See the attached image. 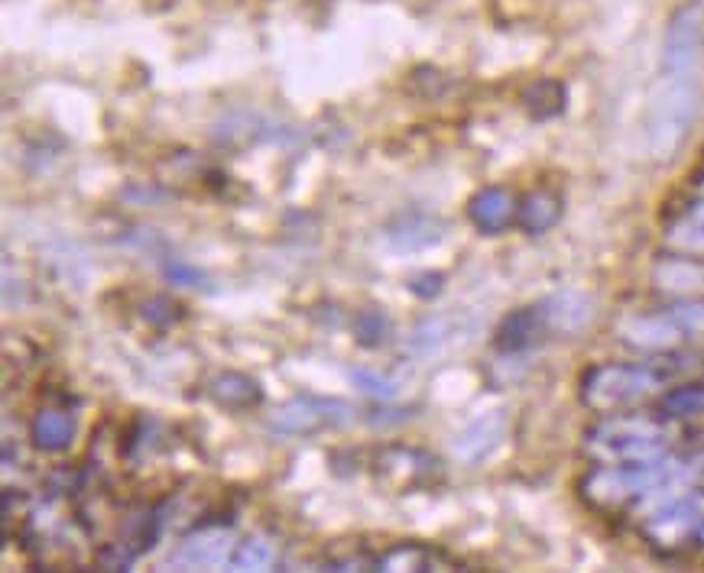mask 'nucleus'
Segmentation results:
<instances>
[{
	"instance_id": "f257e3e1",
	"label": "nucleus",
	"mask_w": 704,
	"mask_h": 573,
	"mask_svg": "<svg viewBox=\"0 0 704 573\" xmlns=\"http://www.w3.org/2000/svg\"><path fill=\"white\" fill-rule=\"evenodd\" d=\"M354 418V408L342 399H296L283 405L273 418L270 428L286 431V434H308V431L325 428V425H348Z\"/></svg>"
},
{
	"instance_id": "f03ea898",
	"label": "nucleus",
	"mask_w": 704,
	"mask_h": 573,
	"mask_svg": "<svg viewBox=\"0 0 704 573\" xmlns=\"http://www.w3.org/2000/svg\"><path fill=\"white\" fill-rule=\"evenodd\" d=\"M228 551H231V534L221 528H204L179 544L172 564L176 567H218V564H224Z\"/></svg>"
},
{
	"instance_id": "7ed1b4c3",
	"label": "nucleus",
	"mask_w": 704,
	"mask_h": 573,
	"mask_svg": "<svg viewBox=\"0 0 704 573\" xmlns=\"http://www.w3.org/2000/svg\"><path fill=\"white\" fill-rule=\"evenodd\" d=\"M698 49V20L695 13H682L675 17V23L669 26V40H665V65L672 72H682Z\"/></svg>"
},
{
	"instance_id": "20e7f679",
	"label": "nucleus",
	"mask_w": 704,
	"mask_h": 573,
	"mask_svg": "<svg viewBox=\"0 0 704 573\" xmlns=\"http://www.w3.org/2000/svg\"><path fill=\"white\" fill-rule=\"evenodd\" d=\"M211 395L224 408H251V405H256L263 399L256 380L244 376V373H231V370L211 380Z\"/></svg>"
},
{
	"instance_id": "39448f33",
	"label": "nucleus",
	"mask_w": 704,
	"mask_h": 573,
	"mask_svg": "<svg viewBox=\"0 0 704 573\" xmlns=\"http://www.w3.org/2000/svg\"><path fill=\"white\" fill-rule=\"evenodd\" d=\"M30 437L43 450H65L75 437V422L65 412H40L30 425Z\"/></svg>"
},
{
	"instance_id": "423d86ee",
	"label": "nucleus",
	"mask_w": 704,
	"mask_h": 573,
	"mask_svg": "<svg viewBox=\"0 0 704 573\" xmlns=\"http://www.w3.org/2000/svg\"><path fill=\"white\" fill-rule=\"evenodd\" d=\"M419 457H422L419 450L393 447V450H387V454L377 460V474H383V477L390 479V482H397V486H412V479L422 477V474H425V467H429V464L416 467V460H419Z\"/></svg>"
},
{
	"instance_id": "0eeeda50",
	"label": "nucleus",
	"mask_w": 704,
	"mask_h": 573,
	"mask_svg": "<svg viewBox=\"0 0 704 573\" xmlns=\"http://www.w3.org/2000/svg\"><path fill=\"white\" fill-rule=\"evenodd\" d=\"M270 561H273V548H270V541L260 538V534L244 538L241 544H234V551H231V558H228L231 571H266Z\"/></svg>"
},
{
	"instance_id": "6e6552de",
	"label": "nucleus",
	"mask_w": 704,
	"mask_h": 573,
	"mask_svg": "<svg viewBox=\"0 0 704 573\" xmlns=\"http://www.w3.org/2000/svg\"><path fill=\"white\" fill-rule=\"evenodd\" d=\"M471 217H474L484 231H497L503 221L509 217V198L497 189L481 191V194L471 201Z\"/></svg>"
},
{
	"instance_id": "1a4fd4ad",
	"label": "nucleus",
	"mask_w": 704,
	"mask_h": 573,
	"mask_svg": "<svg viewBox=\"0 0 704 573\" xmlns=\"http://www.w3.org/2000/svg\"><path fill=\"white\" fill-rule=\"evenodd\" d=\"M429 551H422V548H416V544H397V548H390L387 554H380L377 561H374V567L377 571H425L429 567Z\"/></svg>"
},
{
	"instance_id": "9d476101",
	"label": "nucleus",
	"mask_w": 704,
	"mask_h": 573,
	"mask_svg": "<svg viewBox=\"0 0 704 573\" xmlns=\"http://www.w3.org/2000/svg\"><path fill=\"white\" fill-rule=\"evenodd\" d=\"M354 335H357V340H360L364 347H380V343L387 340V335H390V321H387L383 311L367 308V311H360V315L354 318Z\"/></svg>"
},
{
	"instance_id": "9b49d317",
	"label": "nucleus",
	"mask_w": 704,
	"mask_h": 573,
	"mask_svg": "<svg viewBox=\"0 0 704 573\" xmlns=\"http://www.w3.org/2000/svg\"><path fill=\"white\" fill-rule=\"evenodd\" d=\"M390 240H393V246H400V250H412V246H425V243L439 240V234H435V224H429V221H422V224L406 221L402 227H393Z\"/></svg>"
},
{
	"instance_id": "f8f14e48",
	"label": "nucleus",
	"mask_w": 704,
	"mask_h": 573,
	"mask_svg": "<svg viewBox=\"0 0 704 573\" xmlns=\"http://www.w3.org/2000/svg\"><path fill=\"white\" fill-rule=\"evenodd\" d=\"M351 382L354 385H360L367 395H377V399H393V395L400 392L397 382L387 380V376H377V373H370V370H354Z\"/></svg>"
},
{
	"instance_id": "ddd939ff",
	"label": "nucleus",
	"mask_w": 704,
	"mask_h": 573,
	"mask_svg": "<svg viewBox=\"0 0 704 573\" xmlns=\"http://www.w3.org/2000/svg\"><path fill=\"white\" fill-rule=\"evenodd\" d=\"M134 558H137V551L127 544H107L98 551V564L104 571H127L134 564Z\"/></svg>"
},
{
	"instance_id": "4468645a",
	"label": "nucleus",
	"mask_w": 704,
	"mask_h": 573,
	"mask_svg": "<svg viewBox=\"0 0 704 573\" xmlns=\"http://www.w3.org/2000/svg\"><path fill=\"white\" fill-rule=\"evenodd\" d=\"M176 311H179V305L169 301L166 295H153V298L144 301V318L153 321V325H169V321H176Z\"/></svg>"
},
{
	"instance_id": "2eb2a0df",
	"label": "nucleus",
	"mask_w": 704,
	"mask_h": 573,
	"mask_svg": "<svg viewBox=\"0 0 704 573\" xmlns=\"http://www.w3.org/2000/svg\"><path fill=\"white\" fill-rule=\"evenodd\" d=\"M553 217H555V208H549L543 198L529 201V208H526V224H529V227H546Z\"/></svg>"
},
{
	"instance_id": "dca6fc26",
	"label": "nucleus",
	"mask_w": 704,
	"mask_h": 573,
	"mask_svg": "<svg viewBox=\"0 0 704 573\" xmlns=\"http://www.w3.org/2000/svg\"><path fill=\"white\" fill-rule=\"evenodd\" d=\"M166 273H169V279L186 283V286H196V283H199V273H196V269H189V266H182V263H172Z\"/></svg>"
},
{
	"instance_id": "f3484780",
	"label": "nucleus",
	"mask_w": 704,
	"mask_h": 573,
	"mask_svg": "<svg viewBox=\"0 0 704 573\" xmlns=\"http://www.w3.org/2000/svg\"><path fill=\"white\" fill-rule=\"evenodd\" d=\"M669 405H672V408H698V405H704V392H682V395H675Z\"/></svg>"
}]
</instances>
